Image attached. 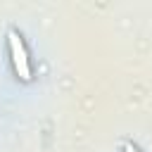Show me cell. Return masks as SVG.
<instances>
[{
	"label": "cell",
	"mask_w": 152,
	"mask_h": 152,
	"mask_svg": "<svg viewBox=\"0 0 152 152\" xmlns=\"http://www.w3.org/2000/svg\"><path fill=\"white\" fill-rule=\"evenodd\" d=\"M7 40H10V50H12V62H14V69L19 74V78L28 81L31 78V64H28V55H26V48H24V40L17 31H10L7 33Z\"/></svg>",
	"instance_id": "1"
},
{
	"label": "cell",
	"mask_w": 152,
	"mask_h": 152,
	"mask_svg": "<svg viewBox=\"0 0 152 152\" xmlns=\"http://www.w3.org/2000/svg\"><path fill=\"white\" fill-rule=\"evenodd\" d=\"M124 152H138V147H135L133 142H126V145H124Z\"/></svg>",
	"instance_id": "2"
}]
</instances>
